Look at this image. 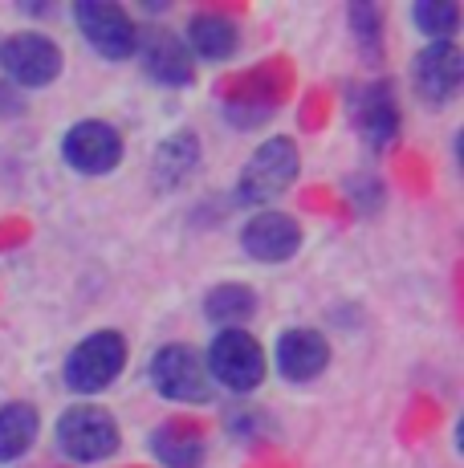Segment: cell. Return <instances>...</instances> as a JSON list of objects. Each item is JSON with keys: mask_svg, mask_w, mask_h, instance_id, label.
I'll list each match as a JSON object with an SVG mask.
<instances>
[{"mask_svg": "<svg viewBox=\"0 0 464 468\" xmlns=\"http://www.w3.org/2000/svg\"><path fill=\"white\" fill-rule=\"evenodd\" d=\"M416 25L436 41H448L460 25V8L452 0H419L416 5Z\"/></svg>", "mask_w": 464, "mask_h": 468, "instance_id": "obj_19", "label": "cell"}, {"mask_svg": "<svg viewBox=\"0 0 464 468\" xmlns=\"http://www.w3.org/2000/svg\"><path fill=\"white\" fill-rule=\"evenodd\" d=\"M61 69V49L41 33H16L0 45V74L16 86H49Z\"/></svg>", "mask_w": 464, "mask_h": 468, "instance_id": "obj_5", "label": "cell"}, {"mask_svg": "<svg viewBox=\"0 0 464 468\" xmlns=\"http://www.w3.org/2000/svg\"><path fill=\"white\" fill-rule=\"evenodd\" d=\"M37 436V411L29 403H8L0 408V464L25 456V448Z\"/></svg>", "mask_w": 464, "mask_h": 468, "instance_id": "obj_17", "label": "cell"}, {"mask_svg": "<svg viewBox=\"0 0 464 468\" xmlns=\"http://www.w3.org/2000/svg\"><path fill=\"white\" fill-rule=\"evenodd\" d=\"M195 164H200V143H195L192 131H180L172 134L167 143H159L155 151V184L163 187H180L187 176L195 171Z\"/></svg>", "mask_w": 464, "mask_h": 468, "instance_id": "obj_15", "label": "cell"}, {"mask_svg": "<svg viewBox=\"0 0 464 468\" xmlns=\"http://www.w3.org/2000/svg\"><path fill=\"white\" fill-rule=\"evenodd\" d=\"M151 379H155L163 399L204 403L212 395L208 367H204V358L192 346H163L155 355V363H151Z\"/></svg>", "mask_w": 464, "mask_h": 468, "instance_id": "obj_6", "label": "cell"}, {"mask_svg": "<svg viewBox=\"0 0 464 468\" xmlns=\"http://www.w3.org/2000/svg\"><path fill=\"white\" fill-rule=\"evenodd\" d=\"M330 346L318 330H285L278 342V371L290 383H310L326 371Z\"/></svg>", "mask_w": 464, "mask_h": 468, "instance_id": "obj_12", "label": "cell"}, {"mask_svg": "<svg viewBox=\"0 0 464 468\" xmlns=\"http://www.w3.org/2000/svg\"><path fill=\"white\" fill-rule=\"evenodd\" d=\"M135 49H139V61L155 82L163 86H184L192 82V53L187 45L167 29H142L135 37Z\"/></svg>", "mask_w": 464, "mask_h": 468, "instance_id": "obj_9", "label": "cell"}, {"mask_svg": "<svg viewBox=\"0 0 464 468\" xmlns=\"http://www.w3.org/2000/svg\"><path fill=\"white\" fill-rule=\"evenodd\" d=\"M187 37H192V49L208 61H220L237 49V25L228 16H216V13H200L192 16L187 25Z\"/></svg>", "mask_w": 464, "mask_h": 468, "instance_id": "obj_16", "label": "cell"}, {"mask_svg": "<svg viewBox=\"0 0 464 468\" xmlns=\"http://www.w3.org/2000/svg\"><path fill=\"white\" fill-rule=\"evenodd\" d=\"M61 155H66L69 167H78L82 176H106V171L119 167L122 159V139L114 127H106V122H78V127H69L66 143H61Z\"/></svg>", "mask_w": 464, "mask_h": 468, "instance_id": "obj_8", "label": "cell"}, {"mask_svg": "<svg viewBox=\"0 0 464 468\" xmlns=\"http://www.w3.org/2000/svg\"><path fill=\"white\" fill-rule=\"evenodd\" d=\"M351 114H354L359 131L367 134L374 147L391 143V139H395V131H399V111H395V98H391L387 82H367L363 90H354Z\"/></svg>", "mask_w": 464, "mask_h": 468, "instance_id": "obj_13", "label": "cell"}, {"mask_svg": "<svg viewBox=\"0 0 464 468\" xmlns=\"http://www.w3.org/2000/svg\"><path fill=\"white\" fill-rule=\"evenodd\" d=\"M464 82V58L452 41H432L416 58V90L427 102H448Z\"/></svg>", "mask_w": 464, "mask_h": 468, "instance_id": "obj_10", "label": "cell"}, {"mask_svg": "<svg viewBox=\"0 0 464 468\" xmlns=\"http://www.w3.org/2000/svg\"><path fill=\"white\" fill-rule=\"evenodd\" d=\"M208 375H216L228 391H253L257 383L265 379V355L257 346V338L248 330L232 326L220 330L208 346Z\"/></svg>", "mask_w": 464, "mask_h": 468, "instance_id": "obj_3", "label": "cell"}, {"mask_svg": "<svg viewBox=\"0 0 464 468\" xmlns=\"http://www.w3.org/2000/svg\"><path fill=\"white\" fill-rule=\"evenodd\" d=\"M245 253L257 261H290L301 249V229L293 216L285 212H257L253 220L245 224Z\"/></svg>", "mask_w": 464, "mask_h": 468, "instance_id": "obj_11", "label": "cell"}, {"mask_svg": "<svg viewBox=\"0 0 464 468\" xmlns=\"http://www.w3.org/2000/svg\"><path fill=\"white\" fill-rule=\"evenodd\" d=\"M122 367H127V342L114 335V330H102V335H90L69 355L66 383L74 387L78 395H94L119 379Z\"/></svg>", "mask_w": 464, "mask_h": 468, "instance_id": "obj_4", "label": "cell"}, {"mask_svg": "<svg viewBox=\"0 0 464 468\" xmlns=\"http://www.w3.org/2000/svg\"><path fill=\"white\" fill-rule=\"evenodd\" d=\"M298 176V147L293 139H269L253 151V159L240 171V184H237V200L240 204H269L273 196H281L285 187L293 184Z\"/></svg>", "mask_w": 464, "mask_h": 468, "instance_id": "obj_2", "label": "cell"}, {"mask_svg": "<svg viewBox=\"0 0 464 468\" xmlns=\"http://www.w3.org/2000/svg\"><path fill=\"white\" fill-rule=\"evenodd\" d=\"M58 444L69 461L98 464L106 456H114V448H119V424H114V416L106 408L78 403L58 420Z\"/></svg>", "mask_w": 464, "mask_h": 468, "instance_id": "obj_1", "label": "cell"}, {"mask_svg": "<svg viewBox=\"0 0 464 468\" xmlns=\"http://www.w3.org/2000/svg\"><path fill=\"white\" fill-rule=\"evenodd\" d=\"M74 16H78V29L86 33V41H90L102 58L122 61V58L135 53L139 29L131 25V16L122 13L119 5H106V0H82V5H74Z\"/></svg>", "mask_w": 464, "mask_h": 468, "instance_id": "obj_7", "label": "cell"}, {"mask_svg": "<svg viewBox=\"0 0 464 468\" xmlns=\"http://www.w3.org/2000/svg\"><path fill=\"white\" fill-rule=\"evenodd\" d=\"M151 448L167 468H200L204 461V431L192 424V420H175V424H163L151 436Z\"/></svg>", "mask_w": 464, "mask_h": 468, "instance_id": "obj_14", "label": "cell"}, {"mask_svg": "<svg viewBox=\"0 0 464 468\" xmlns=\"http://www.w3.org/2000/svg\"><path fill=\"white\" fill-rule=\"evenodd\" d=\"M253 290L248 285H220V290L208 293V302H204V314H208L212 322H220V326H240V322L253 314Z\"/></svg>", "mask_w": 464, "mask_h": 468, "instance_id": "obj_18", "label": "cell"}]
</instances>
